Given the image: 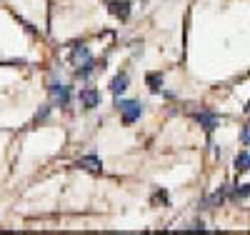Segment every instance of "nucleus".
Instances as JSON below:
<instances>
[{
	"instance_id": "f257e3e1",
	"label": "nucleus",
	"mask_w": 250,
	"mask_h": 235,
	"mask_svg": "<svg viewBox=\"0 0 250 235\" xmlns=\"http://www.w3.org/2000/svg\"><path fill=\"white\" fill-rule=\"evenodd\" d=\"M115 108L123 113V120L130 125V123L140 120V115H143V110H145V105H143L140 100H123V98H115Z\"/></svg>"
},
{
	"instance_id": "f03ea898",
	"label": "nucleus",
	"mask_w": 250,
	"mask_h": 235,
	"mask_svg": "<svg viewBox=\"0 0 250 235\" xmlns=\"http://www.w3.org/2000/svg\"><path fill=\"white\" fill-rule=\"evenodd\" d=\"M48 90H50V98H53V103L58 105V108H68V105H70V100H73V90L68 88V85H58V83H53Z\"/></svg>"
},
{
	"instance_id": "7ed1b4c3",
	"label": "nucleus",
	"mask_w": 250,
	"mask_h": 235,
	"mask_svg": "<svg viewBox=\"0 0 250 235\" xmlns=\"http://www.w3.org/2000/svg\"><path fill=\"white\" fill-rule=\"evenodd\" d=\"M78 100H80V105L85 110H93V108H98V105H100V93L95 88H83L78 93Z\"/></svg>"
},
{
	"instance_id": "20e7f679",
	"label": "nucleus",
	"mask_w": 250,
	"mask_h": 235,
	"mask_svg": "<svg viewBox=\"0 0 250 235\" xmlns=\"http://www.w3.org/2000/svg\"><path fill=\"white\" fill-rule=\"evenodd\" d=\"M193 118L200 123V128H205L208 133H213L215 128H218V123H220V118H218L215 113H205V110H203V113H193Z\"/></svg>"
},
{
	"instance_id": "39448f33",
	"label": "nucleus",
	"mask_w": 250,
	"mask_h": 235,
	"mask_svg": "<svg viewBox=\"0 0 250 235\" xmlns=\"http://www.w3.org/2000/svg\"><path fill=\"white\" fill-rule=\"evenodd\" d=\"M128 73H118L115 78H113V83H110V90H113V95L115 98H120L125 90H128Z\"/></svg>"
},
{
	"instance_id": "423d86ee",
	"label": "nucleus",
	"mask_w": 250,
	"mask_h": 235,
	"mask_svg": "<svg viewBox=\"0 0 250 235\" xmlns=\"http://www.w3.org/2000/svg\"><path fill=\"white\" fill-rule=\"evenodd\" d=\"M108 8H110V13L118 15L120 20H128V15H130V3H128V0H113Z\"/></svg>"
},
{
	"instance_id": "0eeeda50",
	"label": "nucleus",
	"mask_w": 250,
	"mask_h": 235,
	"mask_svg": "<svg viewBox=\"0 0 250 235\" xmlns=\"http://www.w3.org/2000/svg\"><path fill=\"white\" fill-rule=\"evenodd\" d=\"M78 168H88V170H95V173H98V170H103V163H100V158L95 153H90V155L78 160Z\"/></svg>"
},
{
	"instance_id": "6e6552de",
	"label": "nucleus",
	"mask_w": 250,
	"mask_h": 235,
	"mask_svg": "<svg viewBox=\"0 0 250 235\" xmlns=\"http://www.w3.org/2000/svg\"><path fill=\"white\" fill-rule=\"evenodd\" d=\"M93 73H95V60H93V58H90V60H83L80 65H78V70H75V75H78L80 80H88Z\"/></svg>"
},
{
	"instance_id": "1a4fd4ad",
	"label": "nucleus",
	"mask_w": 250,
	"mask_h": 235,
	"mask_svg": "<svg viewBox=\"0 0 250 235\" xmlns=\"http://www.w3.org/2000/svg\"><path fill=\"white\" fill-rule=\"evenodd\" d=\"M145 83H148V88H150L153 93H163V75H160V73H148Z\"/></svg>"
},
{
	"instance_id": "9d476101",
	"label": "nucleus",
	"mask_w": 250,
	"mask_h": 235,
	"mask_svg": "<svg viewBox=\"0 0 250 235\" xmlns=\"http://www.w3.org/2000/svg\"><path fill=\"white\" fill-rule=\"evenodd\" d=\"M235 170H238V173H248V170H250V153H248V150L238 153V158H235Z\"/></svg>"
},
{
	"instance_id": "9b49d317",
	"label": "nucleus",
	"mask_w": 250,
	"mask_h": 235,
	"mask_svg": "<svg viewBox=\"0 0 250 235\" xmlns=\"http://www.w3.org/2000/svg\"><path fill=\"white\" fill-rule=\"evenodd\" d=\"M70 58H73L75 63H78V60L83 63V60H90L93 55H90V50H88V45H75V48H73V53H70Z\"/></svg>"
},
{
	"instance_id": "f8f14e48",
	"label": "nucleus",
	"mask_w": 250,
	"mask_h": 235,
	"mask_svg": "<svg viewBox=\"0 0 250 235\" xmlns=\"http://www.w3.org/2000/svg\"><path fill=\"white\" fill-rule=\"evenodd\" d=\"M248 195H250V185H243V188L233 190V200H243V198H248Z\"/></svg>"
},
{
	"instance_id": "ddd939ff",
	"label": "nucleus",
	"mask_w": 250,
	"mask_h": 235,
	"mask_svg": "<svg viewBox=\"0 0 250 235\" xmlns=\"http://www.w3.org/2000/svg\"><path fill=\"white\" fill-rule=\"evenodd\" d=\"M48 115H50V105H43V110L35 113V120H45Z\"/></svg>"
},
{
	"instance_id": "4468645a",
	"label": "nucleus",
	"mask_w": 250,
	"mask_h": 235,
	"mask_svg": "<svg viewBox=\"0 0 250 235\" xmlns=\"http://www.w3.org/2000/svg\"><path fill=\"white\" fill-rule=\"evenodd\" d=\"M240 140H243L245 145H250V125H248V128H243V133H240Z\"/></svg>"
},
{
	"instance_id": "2eb2a0df",
	"label": "nucleus",
	"mask_w": 250,
	"mask_h": 235,
	"mask_svg": "<svg viewBox=\"0 0 250 235\" xmlns=\"http://www.w3.org/2000/svg\"><path fill=\"white\" fill-rule=\"evenodd\" d=\"M245 110H248V113H250V103H248V105H245Z\"/></svg>"
}]
</instances>
